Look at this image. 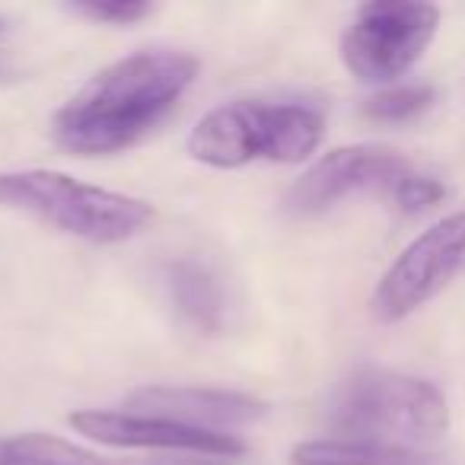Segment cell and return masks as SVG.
Listing matches in <instances>:
<instances>
[{
    "instance_id": "2e32d148",
    "label": "cell",
    "mask_w": 465,
    "mask_h": 465,
    "mask_svg": "<svg viewBox=\"0 0 465 465\" xmlns=\"http://www.w3.org/2000/svg\"><path fill=\"white\" fill-rule=\"evenodd\" d=\"M204 465H226V462H204Z\"/></svg>"
},
{
    "instance_id": "30bf717a",
    "label": "cell",
    "mask_w": 465,
    "mask_h": 465,
    "mask_svg": "<svg viewBox=\"0 0 465 465\" xmlns=\"http://www.w3.org/2000/svg\"><path fill=\"white\" fill-rule=\"evenodd\" d=\"M163 291H166L173 310L185 325H192L201 335L223 331L230 316V293L226 284L204 259L182 255L163 265Z\"/></svg>"
},
{
    "instance_id": "52a82bcc",
    "label": "cell",
    "mask_w": 465,
    "mask_h": 465,
    "mask_svg": "<svg viewBox=\"0 0 465 465\" xmlns=\"http://www.w3.org/2000/svg\"><path fill=\"white\" fill-rule=\"evenodd\" d=\"M411 169V163L392 147L351 143V147H338L319 156L291 185L284 204L297 217H319L351 194L380 192L389 198Z\"/></svg>"
},
{
    "instance_id": "5bb4252c",
    "label": "cell",
    "mask_w": 465,
    "mask_h": 465,
    "mask_svg": "<svg viewBox=\"0 0 465 465\" xmlns=\"http://www.w3.org/2000/svg\"><path fill=\"white\" fill-rule=\"evenodd\" d=\"M443 198H446L443 182L433 179V175H427V173H418V169H411V173L395 185V192L389 194L392 207L399 213H405V217H418V213L437 207Z\"/></svg>"
},
{
    "instance_id": "5b68a950",
    "label": "cell",
    "mask_w": 465,
    "mask_h": 465,
    "mask_svg": "<svg viewBox=\"0 0 465 465\" xmlns=\"http://www.w3.org/2000/svg\"><path fill=\"white\" fill-rule=\"evenodd\" d=\"M440 10L414 0L363 4L341 35V61L361 84H395L430 48Z\"/></svg>"
},
{
    "instance_id": "8fae6325",
    "label": "cell",
    "mask_w": 465,
    "mask_h": 465,
    "mask_svg": "<svg viewBox=\"0 0 465 465\" xmlns=\"http://www.w3.org/2000/svg\"><path fill=\"white\" fill-rule=\"evenodd\" d=\"M291 465H440V456L382 440L319 437L293 446Z\"/></svg>"
},
{
    "instance_id": "3957f363",
    "label": "cell",
    "mask_w": 465,
    "mask_h": 465,
    "mask_svg": "<svg viewBox=\"0 0 465 465\" xmlns=\"http://www.w3.org/2000/svg\"><path fill=\"white\" fill-rule=\"evenodd\" d=\"M0 207L35 217L74 240L118 246L147 230L153 204L137 194L112 192L58 169L0 173Z\"/></svg>"
},
{
    "instance_id": "ba28073f",
    "label": "cell",
    "mask_w": 465,
    "mask_h": 465,
    "mask_svg": "<svg viewBox=\"0 0 465 465\" xmlns=\"http://www.w3.org/2000/svg\"><path fill=\"white\" fill-rule=\"evenodd\" d=\"M67 424L80 437L93 440L112 450H163V452H192V456L236 459L249 450L240 433H217L201 427L175 424L166 418L137 411H103V408H84L67 414Z\"/></svg>"
},
{
    "instance_id": "9c48e42d",
    "label": "cell",
    "mask_w": 465,
    "mask_h": 465,
    "mask_svg": "<svg viewBox=\"0 0 465 465\" xmlns=\"http://www.w3.org/2000/svg\"><path fill=\"white\" fill-rule=\"evenodd\" d=\"M128 411L153 414L201 430L232 433L268 414V401L232 389L211 386H147L128 395Z\"/></svg>"
},
{
    "instance_id": "277c9868",
    "label": "cell",
    "mask_w": 465,
    "mask_h": 465,
    "mask_svg": "<svg viewBox=\"0 0 465 465\" xmlns=\"http://www.w3.org/2000/svg\"><path fill=\"white\" fill-rule=\"evenodd\" d=\"M325 424L341 437L382 443H430L450 427V405L437 382L386 367H357L335 386Z\"/></svg>"
},
{
    "instance_id": "8992f818",
    "label": "cell",
    "mask_w": 465,
    "mask_h": 465,
    "mask_svg": "<svg viewBox=\"0 0 465 465\" xmlns=\"http://www.w3.org/2000/svg\"><path fill=\"white\" fill-rule=\"evenodd\" d=\"M465 272V211L450 213L414 236L382 272L370 310L380 322H401Z\"/></svg>"
},
{
    "instance_id": "7c38bea8",
    "label": "cell",
    "mask_w": 465,
    "mask_h": 465,
    "mask_svg": "<svg viewBox=\"0 0 465 465\" xmlns=\"http://www.w3.org/2000/svg\"><path fill=\"white\" fill-rule=\"evenodd\" d=\"M0 456L7 465H105L99 452L77 446L54 433H16L0 443Z\"/></svg>"
},
{
    "instance_id": "6da1fadb",
    "label": "cell",
    "mask_w": 465,
    "mask_h": 465,
    "mask_svg": "<svg viewBox=\"0 0 465 465\" xmlns=\"http://www.w3.org/2000/svg\"><path fill=\"white\" fill-rule=\"evenodd\" d=\"M198 58L143 48L93 74L52 118V137L74 156H115L153 134L198 80Z\"/></svg>"
},
{
    "instance_id": "4fadbf2b",
    "label": "cell",
    "mask_w": 465,
    "mask_h": 465,
    "mask_svg": "<svg viewBox=\"0 0 465 465\" xmlns=\"http://www.w3.org/2000/svg\"><path fill=\"white\" fill-rule=\"evenodd\" d=\"M433 105V90L424 84L386 86L363 103V115L380 124H405L420 118Z\"/></svg>"
},
{
    "instance_id": "e0dca14e",
    "label": "cell",
    "mask_w": 465,
    "mask_h": 465,
    "mask_svg": "<svg viewBox=\"0 0 465 465\" xmlns=\"http://www.w3.org/2000/svg\"><path fill=\"white\" fill-rule=\"evenodd\" d=\"M0 33H4V16H0Z\"/></svg>"
},
{
    "instance_id": "9a60e30c",
    "label": "cell",
    "mask_w": 465,
    "mask_h": 465,
    "mask_svg": "<svg viewBox=\"0 0 465 465\" xmlns=\"http://www.w3.org/2000/svg\"><path fill=\"white\" fill-rule=\"evenodd\" d=\"M71 14L84 16L90 23H105V26H134V23L153 16V4L147 0H80L71 4Z\"/></svg>"
},
{
    "instance_id": "7a4b0ae2",
    "label": "cell",
    "mask_w": 465,
    "mask_h": 465,
    "mask_svg": "<svg viewBox=\"0 0 465 465\" xmlns=\"http://www.w3.org/2000/svg\"><path fill=\"white\" fill-rule=\"evenodd\" d=\"M325 137V115L310 103L232 99L198 118L185 150L211 169H242L249 163H306Z\"/></svg>"
}]
</instances>
